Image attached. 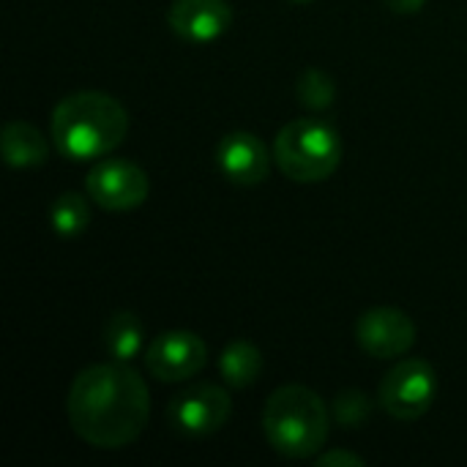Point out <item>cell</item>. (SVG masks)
Segmentation results:
<instances>
[{"label": "cell", "mask_w": 467, "mask_h": 467, "mask_svg": "<svg viewBox=\"0 0 467 467\" xmlns=\"http://www.w3.org/2000/svg\"><path fill=\"white\" fill-rule=\"evenodd\" d=\"M334 413H337L339 424H345V427H361L367 421V416H369V402L358 391H348V394L337 397Z\"/></svg>", "instance_id": "e0dca14e"}, {"label": "cell", "mask_w": 467, "mask_h": 467, "mask_svg": "<svg viewBox=\"0 0 467 467\" xmlns=\"http://www.w3.org/2000/svg\"><path fill=\"white\" fill-rule=\"evenodd\" d=\"M66 416L79 441L93 449L131 446L148 427L150 391L123 361L82 369L66 397Z\"/></svg>", "instance_id": "6da1fadb"}, {"label": "cell", "mask_w": 467, "mask_h": 467, "mask_svg": "<svg viewBox=\"0 0 467 467\" xmlns=\"http://www.w3.org/2000/svg\"><path fill=\"white\" fill-rule=\"evenodd\" d=\"M328 432L331 419L326 402L301 383L276 389L263 408V435L282 457H317L328 443Z\"/></svg>", "instance_id": "3957f363"}, {"label": "cell", "mask_w": 467, "mask_h": 467, "mask_svg": "<svg viewBox=\"0 0 467 467\" xmlns=\"http://www.w3.org/2000/svg\"><path fill=\"white\" fill-rule=\"evenodd\" d=\"M216 167L235 186H257L271 172V156L257 134L230 131L216 145Z\"/></svg>", "instance_id": "30bf717a"}, {"label": "cell", "mask_w": 467, "mask_h": 467, "mask_svg": "<svg viewBox=\"0 0 467 467\" xmlns=\"http://www.w3.org/2000/svg\"><path fill=\"white\" fill-rule=\"evenodd\" d=\"M3 159L11 170H33L47 161V140L27 120H8L0 134Z\"/></svg>", "instance_id": "7c38bea8"}, {"label": "cell", "mask_w": 467, "mask_h": 467, "mask_svg": "<svg viewBox=\"0 0 467 467\" xmlns=\"http://www.w3.org/2000/svg\"><path fill=\"white\" fill-rule=\"evenodd\" d=\"M345 156L339 131L320 118H296L274 140L276 167L296 183H320L331 178Z\"/></svg>", "instance_id": "277c9868"}, {"label": "cell", "mask_w": 467, "mask_h": 467, "mask_svg": "<svg viewBox=\"0 0 467 467\" xmlns=\"http://www.w3.org/2000/svg\"><path fill=\"white\" fill-rule=\"evenodd\" d=\"M208 364V345L194 331H161L145 350V367L159 383H183Z\"/></svg>", "instance_id": "ba28073f"}, {"label": "cell", "mask_w": 467, "mask_h": 467, "mask_svg": "<svg viewBox=\"0 0 467 467\" xmlns=\"http://www.w3.org/2000/svg\"><path fill=\"white\" fill-rule=\"evenodd\" d=\"M419 328L413 317L397 306L367 309L356 323V342L372 358H402L416 345Z\"/></svg>", "instance_id": "9c48e42d"}, {"label": "cell", "mask_w": 467, "mask_h": 467, "mask_svg": "<svg viewBox=\"0 0 467 467\" xmlns=\"http://www.w3.org/2000/svg\"><path fill=\"white\" fill-rule=\"evenodd\" d=\"M88 197L104 211H134L150 194L145 170L129 159H101L88 170Z\"/></svg>", "instance_id": "8992f818"}, {"label": "cell", "mask_w": 467, "mask_h": 467, "mask_svg": "<svg viewBox=\"0 0 467 467\" xmlns=\"http://www.w3.org/2000/svg\"><path fill=\"white\" fill-rule=\"evenodd\" d=\"M219 372L230 389H249V386H254V380L263 372V353L252 342L235 339L222 350Z\"/></svg>", "instance_id": "4fadbf2b"}, {"label": "cell", "mask_w": 467, "mask_h": 467, "mask_svg": "<svg viewBox=\"0 0 467 467\" xmlns=\"http://www.w3.org/2000/svg\"><path fill=\"white\" fill-rule=\"evenodd\" d=\"M49 131L60 156L71 161H96L126 140L129 112L109 93L79 90L57 101Z\"/></svg>", "instance_id": "7a4b0ae2"}, {"label": "cell", "mask_w": 467, "mask_h": 467, "mask_svg": "<svg viewBox=\"0 0 467 467\" xmlns=\"http://www.w3.org/2000/svg\"><path fill=\"white\" fill-rule=\"evenodd\" d=\"M142 323L134 312H115L104 323V350L112 356V361H134L142 350Z\"/></svg>", "instance_id": "5bb4252c"}, {"label": "cell", "mask_w": 467, "mask_h": 467, "mask_svg": "<svg viewBox=\"0 0 467 467\" xmlns=\"http://www.w3.org/2000/svg\"><path fill=\"white\" fill-rule=\"evenodd\" d=\"M170 30L192 44L222 38L233 25V5L227 0H175L167 11Z\"/></svg>", "instance_id": "8fae6325"}, {"label": "cell", "mask_w": 467, "mask_h": 467, "mask_svg": "<svg viewBox=\"0 0 467 467\" xmlns=\"http://www.w3.org/2000/svg\"><path fill=\"white\" fill-rule=\"evenodd\" d=\"M293 3H315V0H293Z\"/></svg>", "instance_id": "ffe728a7"}, {"label": "cell", "mask_w": 467, "mask_h": 467, "mask_svg": "<svg viewBox=\"0 0 467 467\" xmlns=\"http://www.w3.org/2000/svg\"><path fill=\"white\" fill-rule=\"evenodd\" d=\"M427 0H383V5L394 14H419Z\"/></svg>", "instance_id": "d6986e66"}, {"label": "cell", "mask_w": 467, "mask_h": 467, "mask_svg": "<svg viewBox=\"0 0 467 467\" xmlns=\"http://www.w3.org/2000/svg\"><path fill=\"white\" fill-rule=\"evenodd\" d=\"M90 222V208L88 200L77 192H66L60 194L52 208H49V224L60 238H74L79 235Z\"/></svg>", "instance_id": "9a60e30c"}, {"label": "cell", "mask_w": 467, "mask_h": 467, "mask_svg": "<svg viewBox=\"0 0 467 467\" xmlns=\"http://www.w3.org/2000/svg\"><path fill=\"white\" fill-rule=\"evenodd\" d=\"M317 465L320 467H364L367 462H364L358 454H353V451L334 449V451H328V454H320V457H317Z\"/></svg>", "instance_id": "ac0fdd59"}, {"label": "cell", "mask_w": 467, "mask_h": 467, "mask_svg": "<svg viewBox=\"0 0 467 467\" xmlns=\"http://www.w3.org/2000/svg\"><path fill=\"white\" fill-rule=\"evenodd\" d=\"M296 93H298V101L309 109H326L334 104V96H337V88H334V79L320 71V68H306L301 77H298V85H296Z\"/></svg>", "instance_id": "2e32d148"}, {"label": "cell", "mask_w": 467, "mask_h": 467, "mask_svg": "<svg viewBox=\"0 0 467 467\" xmlns=\"http://www.w3.org/2000/svg\"><path fill=\"white\" fill-rule=\"evenodd\" d=\"M438 397V375L424 358H402L397 361L378 391L380 408L397 421L421 419Z\"/></svg>", "instance_id": "5b68a950"}, {"label": "cell", "mask_w": 467, "mask_h": 467, "mask_svg": "<svg viewBox=\"0 0 467 467\" xmlns=\"http://www.w3.org/2000/svg\"><path fill=\"white\" fill-rule=\"evenodd\" d=\"M233 413V400L227 389L216 383H194L175 394L167 408L170 424L189 438H208L219 432Z\"/></svg>", "instance_id": "52a82bcc"}]
</instances>
